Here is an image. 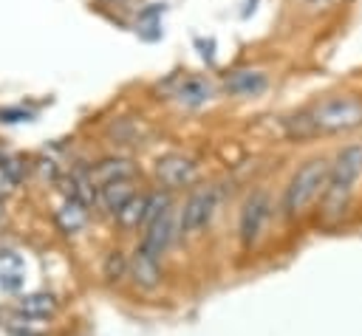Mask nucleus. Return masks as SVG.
<instances>
[{
    "label": "nucleus",
    "mask_w": 362,
    "mask_h": 336,
    "mask_svg": "<svg viewBox=\"0 0 362 336\" xmlns=\"http://www.w3.org/2000/svg\"><path fill=\"white\" fill-rule=\"evenodd\" d=\"M328 175H331V161L328 158L317 155V158L303 161L291 172L288 184L283 189V198H280L283 217L294 220V217L305 215L317 200H322V195L328 189Z\"/></svg>",
    "instance_id": "1"
},
{
    "label": "nucleus",
    "mask_w": 362,
    "mask_h": 336,
    "mask_svg": "<svg viewBox=\"0 0 362 336\" xmlns=\"http://www.w3.org/2000/svg\"><path fill=\"white\" fill-rule=\"evenodd\" d=\"M359 181H362V144H345L331 158L328 189H325V195L320 200L322 203L320 209H322V215L328 220H337L348 209Z\"/></svg>",
    "instance_id": "2"
},
{
    "label": "nucleus",
    "mask_w": 362,
    "mask_h": 336,
    "mask_svg": "<svg viewBox=\"0 0 362 336\" xmlns=\"http://www.w3.org/2000/svg\"><path fill=\"white\" fill-rule=\"evenodd\" d=\"M314 133H348L362 127V99L356 96H331L317 102L308 113Z\"/></svg>",
    "instance_id": "3"
},
{
    "label": "nucleus",
    "mask_w": 362,
    "mask_h": 336,
    "mask_svg": "<svg viewBox=\"0 0 362 336\" xmlns=\"http://www.w3.org/2000/svg\"><path fill=\"white\" fill-rule=\"evenodd\" d=\"M272 212H274V203H272L266 189H255V192L246 195V200L240 206V215H238V240H240L243 248H252L263 237Z\"/></svg>",
    "instance_id": "4"
},
{
    "label": "nucleus",
    "mask_w": 362,
    "mask_h": 336,
    "mask_svg": "<svg viewBox=\"0 0 362 336\" xmlns=\"http://www.w3.org/2000/svg\"><path fill=\"white\" fill-rule=\"evenodd\" d=\"M218 189L215 186H198L187 195L184 206L178 209V226H181V234L187 237H195L201 234L209 220L215 217V209H218Z\"/></svg>",
    "instance_id": "5"
},
{
    "label": "nucleus",
    "mask_w": 362,
    "mask_h": 336,
    "mask_svg": "<svg viewBox=\"0 0 362 336\" xmlns=\"http://www.w3.org/2000/svg\"><path fill=\"white\" fill-rule=\"evenodd\" d=\"M178 234H181V226H178V209L173 206V209H167L161 217H156L153 223L144 226L141 240H139V248H144L147 254H153V257L161 260V254H167V248L173 246V240H175Z\"/></svg>",
    "instance_id": "6"
},
{
    "label": "nucleus",
    "mask_w": 362,
    "mask_h": 336,
    "mask_svg": "<svg viewBox=\"0 0 362 336\" xmlns=\"http://www.w3.org/2000/svg\"><path fill=\"white\" fill-rule=\"evenodd\" d=\"M156 178L161 181V186L167 192H173V189L189 186L198 178V167H195L192 158L178 155V152H170V155H164V158L156 161Z\"/></svg>",
    "instance_id": "7"
},
{
    "label": "nucleus",
    "mask_w": 362,
    "mask_h": 336,
    "mask_svg": "<svg viewBox=\"0 0 362 336\" xmlns=\"http://www.w3.org/2000/svg\"><path fill=\"white\" fill-rule=\"evenodd\" d=\"M127 277H130L133 285L141 288V291L158 288V282H161V263H158V257L147 254L144 248H136V251L130 254V274H127Z\"/></svg>",
    "instance_id": "8"
},
{
    "label": "nucleus",
    "mask_w": 362,
    "mask_h": 336,
    "mask_svg": "<svg viewBox=\"0 0 362 336\" xmlns=\"http://www.w3.org/2000/svg\"><path fill=\"white\" fill-rule=\"evenodd\" d=\"M133 175H136V164L127 158H105L90 172L93 186H99V189L107 184H116V181H133Z\"/></svg>",
    "instance_id": "9"
},
{
    "label": "nucleus",
    "mask_w": 362,
    "mask_h": 336,
    "mask_svg": "<svg viewBox=\"0 0 362 336\" xmlns=\"http://www.w3.org/2000/svg\"><path fill=\"white\" fill-rule=\"evenodd\" d=\"M175 99L184 107H201L204 102L212 99V85L204 76H184L175 88Z\"/></svg>",
    "instance_id": "10"
},
{
    "label": "nucleus",
    "mask_w": 362,
    "mask_h": 336,
    "mask_svg": "<svg viewBox=\"0 0 362 336\" xmlns=\"http://www.w3.org/2000/svg\"><path fill=\"white\" fill-rule=\"evenodd\" d=\"M266 85L269 79L260 71H232L226 76V90L235 96H257L266 90Z\"/></svg>",
    "instance_id": "11"
},
{
    "label": "nucleus",
    "mask_w": 362,
    "mask_h": 336,
    "mask_svg": "<svg viewBox=\"0 0 362 336\" xmlns=\"http://www.w3.org/2000/svg\"><path fill=\"white\" fill-rule=\"evenodd\" d=\"M99 203L116 217L119 215V209L130 200V198H136V189H133V184L130 181H116V184H107V186H102L99 189Z\"/></svg>",
    "instance_id": "12"
},
{
    "label": "nucleus",
    "mask_w": 362,
    "mask_h": 336,
    "mask_svg": "<svg viewBox=\"0 0 362 336\" xmlns=\"http://www.w3.org/2000/svg\"><path fill=\"white\" fill-rule=\"evenodd\" d=\"M57 223H59V229H62L65 234L79 232V229L88 223V209H85V203L76 200V198L65 200V203L57 209Z\"/></svg>",
    "instance_id": "13"
},
{
    "label": "nucleus",
    "mask_w": 362,
    "mask_h": 336,
    "mask_svg": "<svg viewBox=\"0 0 362 336\" xmlns=\"http://www.w3.org/2000/svg\"><path fill=\"white\" fill-rule=\"evenodd\" d=\"M17 308H20V313H25V316H37V319H42V316H51V313L57 311V299H54V294L37 291V294H25V296H20Z\"/></svg>",
    "instance_id": "14"
},
{
    "label": "nucleus",
    "mask_w": 362,
    "mask_h": 336,
    "mask_svg": "<svg viewBox=\"0 0 362 336\" xmlns=\"http://www.w3.org/2000/svg\"><path fill=\"white\" fill-rule=\"evenodd\" d=\"M144 212H147V195H136V198H130V200L119 209L116 220H119V226H124V229H141V226H144Z\"/></svg>",
    "instance_id": "15"
},
{
    "label": "nucleus",
    "mask_w": 362,
    "mask_h": 336,
    "mask_svg": "<svg viewBox=\"0 0 362 336\" xmlns=\"http://www.w3.org/2000/svg\"><path fill=\"white\" fill-rule=\"evenodd\" d=\"M23 277H20V257L11 251H0V285L14 291L20 288Z\"/></svg>",
    "instance_id": "16"
},
{
    "label": "nucleus",
    "mask_w": 362,
    "mask_h": 336,
    "mask_svg": "<svg viewBox=\"0 0 362 336\" xmlns=\"http://www.w3.org/2000/svg\"><path fill=\"white\" fill-rule=\"evenodd\" d=\"M102 274H105V280H110V282L127 277V274H130V257H124L122 251H110L107 260H105Z\"/></svg>",
    "instance_id": "17"
},
{
    "label": "nucleus",
    "mask_w": 362,
    "mask_h": 336,
    "mask_svg": "<svg viewBox=\"0 0 362 336\" xmlns=\"http://www.w3.org/2000/svg\"><path fill=\"white\" fill-rule=\"evenodd\" d=\"M11 164H14V161H11ZM11 164H0V195L8 192V189L17 184V167H11Z\"/></svg>",
    "instance_id": "18"
},
{
    "label": "nucleus",
    "mask_w": 362,
    "mask_h": 336,
    "mask_svg": "<svg viewBox=\"0 0 362 336\" xmlns=\"http://www.w3.org/2000/svg\"><path fill=\"white\" fill-rule=\"evenodd\" d=\"M0 119H6V121H23V119H28V113H23V110H0Z\"/></svg>",
    "instance_id": "19"
},
{
    "label": "nucleus",
    "mask_w": 362,
    "mask_h": 336,
    "mask_svg": "<svg viewBox=\"0 0 362 336\" xmlns=\"http://www.w3.org/2000/svg\"><path fill=\"white\" fill-rule=\"evenodd\" d=\"M11 336H37V333H31V330H14Z\"/></svg>",
    "instance_id": "20"
}]
</instances>
